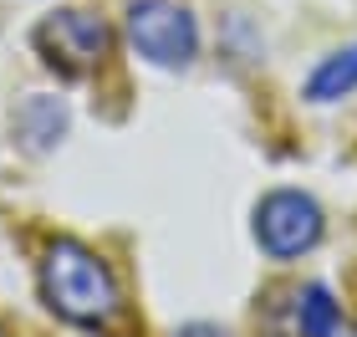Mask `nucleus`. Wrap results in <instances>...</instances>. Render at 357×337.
Returning a JSON list of instances; mask_svg holds the SVG:
<instances>
[{
	"label": "nucleus",
	"instance_id": "1",
	"mask_svg": "<svg viewBox=\"0 0 357 337\" xmlns=\"http://www.w3.org/2000/svg\"><path fill=\"white\" fill-rule=\"evenodd\" d=\"M41 297L56 317H67L77 327H97L118 312V276L97 250L82 240H56L41 261Z\"/></svg>",
	"mask_w": 357,
	"mask_h": 337
},
{
	"label": "nucleus",
	"instance_id": "2",
	"mask_svg": "<svg viewBox=\"0 0 357 337\" xmlns=\"http://www.w3.org/2000/svg\"><path fill=\"white\" fill-rule=\"evenodd\" d=\"M128 41L153 67H189L199 52V26L178 0H133L128 6Z\"/></svg>",
	"mask_w": 357,
	"mask_h": 337
},
{
	"label": "nucleus",
	"instance_id": "3",
	"mask_svg": "<svg viewBox=\"0 0 357 337\" xmlns=\"http://www.w3.org/2000/svg\"><path fill=\"white\" fill-rule=\"evenodd\" d=\"M255 240L271 261H296L321 240V204L301 189H275L255 204Z\"/></svg>",
	"mask_w": 357,
	"mask_h": 337
},
{
	"label": "nucleus",
	"instance_id": "4",
	"mask_svg": "<svg viewBox=\"0 0 357 337\" xmlns=\"http://www.w3.org/2000/svg\"><path fill=\"white\" fill-rule=\"evenodd\" d=\"M36 52L61 77H87L107 57V26L87 10H56L36 26Z\"/></svg>",
	"mask_w": 357,
	"mask_h": 337
},
{
	"label": "nucleus",
	"instance_id": "5",
	"mask_svg": "<svg viewBox=\"0 0 357 337\" xmlns=\"http://www.w3.org/2000/svg\"><path fill=\"white\" fill-rule=\"evenodd\" d=\"M352 92H357V46L332 52L312 77H306V98L312 103H337V98H352Z\"/></svg>",
	"mask_w": 357,
	"mask_h": 337
},
{
	"label": "nucleus",
	"instance_id": "6",
	"mask_svg": "<svg viewBox=\"0 0 357 337\" xmlns=\"http://www.w3.org/2000/svg\"><path fill=\"white\" fill-rule=\"evenodd\" d=\"M15 128H21L26 149H52V143L61 138V128H67V107H61L56 98H31L21 107V118H15Z\"/></svg>",
	"mask_w": 357,
	"mask_h": 337
},
{
	"label": "nucleus",
	"instance_id": "7",
	"mask_svg": "<svg viewBox=\"0 0 357 337\" xmlns=\"http://www.w3.org/2000/svg\"><path fill=\"white\" fill-rule=\"evenodd\" d=\"M337 322H342V307L332 301L327 286L296 292V332L301 337H337Z\"/></svg>",
	"mask_w": 357,
	"mask_h": 337
},
{
	"label": "nucleus",
	"instance_id": "8",
	"mask_svg": "<svg viewBox=\"0 0 357 337\" xmlns=\"http://www.w3.org/2000/svg\"><path fill=\"white\" fill-rule=\"evenodd\" d=\"M174 337H230V332H225V327H215V322H184Z\"/></svg>",
	"mask_w": 357,
	"mask_h": 337
},
{
	"label": "nucleus",
	"instance_id": "9",
	"mask_svg": "<svg viewBox=\"0 0 357 337\" xmlns=\"http://www.w3.org/2000/svg\"><path fill=\"white\" fill-rule=\"evenodd\" d=\"M352 337H357V332H352Z\"/></svg>",
	"mask_w": 357,
	"mask_h": 337
}]
</instances>
